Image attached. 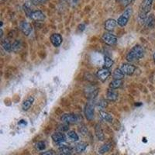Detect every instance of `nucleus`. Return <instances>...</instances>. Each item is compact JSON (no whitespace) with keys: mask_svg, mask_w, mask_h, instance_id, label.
Returning a JSON list of instances; mask_svg holds the SVG:
<instances>
[{"mask_svg":"<svg viewBox=\"0 0 155 155\" xmlns=\"http://www.w3.org/2000/svg\"><path fill=\"white\" fill-rule=\"evenodd\" d=\"M153 0H143L140 5L139 11V17L140 19L144 20L147 18L148 12H150L152 6Z\"/></svg>","mask_w":155,"mask_h":155,"instance_id":"obj_2","label":"nucleus"},{"mask_svg":"<svg viewBox=\"0 0 155 155\" xmlns=\"http://www.w3.org/2000/svg\"><path fill=\"white\" fill-rule=\"evenodd\" d=\"M30 17L33 20H34V21H42V20H44V19H45L44 14L40 10L33 11V12L31 13Z\"/></svg>","mask_w":155,"mask_h":155,"instance_id":"obj_12","label":"nucleus"},{"mask_svg":"<svg viewBox=\"0 0 155 155\" xmlns=\"http://www.w3.org/2000/svg\"><path fill=\"white\" fill-rule=\"evenodd\" d=\"M122 84H123L122 79H114L109 84V88H113V89H116V88H120Z\"/></svg>","mask_w":155,"mask_h":155,"instance_id":"obj_19","label":"nucleus"},{"mask_svg":"<svg viewBox=\"0 0 155 155\" xmlns=\"http://www.w3.org/2000/svg\"><path fill=\"white\" fill-rule=\"evenodd\" d=\"M59 151L61 155H71L72 154V150L71 148L67 146H61L59 149Z\"/></svg>","mask_w":155,"mask_h":155,"instance_id":"obj_21","label":"nucleus"},{"mask_svg":"<svg viewBox=\"0 0 155 155\" xmlns=\"http://www.w3.org/2000/svg\"><path fill=\"white\" fill-rule=\"evenodd\" d=\"M111 74V72L110 71L108 68H101L97 72V76L99 78V80H101L102 81H105L110 76Z\"/></svg>","mask_w":155,"mask_h":155,"instance_id":"obj_9","label":"nucleus"},{"mask_svg":"<svg viewBox=\"0 0 155 155\" xmlns=\"http://www.w3.org/2000/svg\"><path fill=\"white\" fill-rule=\"evenodd\" d=\"M107 106V101L105 100V99H102V100L99 102V106H100L101 108H106Z\"/></svg>","mask_w":155,"mask_h":155,"instance_id":"obj_29","label":"nucleus"},{"mask_svg":"<svg viewBox=\"0 0 155 155\" xmlns=\"http://www.w3.org/2000/svg\"><path fill=\"white\" fill-rule=\"evenodd\" d=\"M68 137L71 140H72V141H77L78 140V139H79L78 135V134L73 130H71L68 132Z\"/></svg>","mask_w":155,"mask_h":155,"instance_id":"obj_26","label":"nucleus"},{"mask_svg":"<svg viewBox=\"0 0 155 155\" xmlns=\"http://www.w3.org/2000/svg\"><path fill=\"white\" fill-rule=\"evenodd\" d=\"M19 28L25 36H29L32 32V26L27 21H23L19 24Z\"/></svg>","mask_w":155,"mask_h":155,"instance_id":"obj_7","label":"nucleus"},{"mask_svg":"<svg viewBox=\"0 0 155 155\" xmlns=\"http://www.w3.org/2000/svg\"><path fill=\"white\" fill-rule=\"evenodd\" d=\"M11 45L12 44H10L8 40H4L2 42V47L5 51H11Z\"/></svg>","mask_w":155,"mask_h":155,"instance_id":"obj_27","label":"nucleus"},{"mask_svg":"<svg viewBox=\"0 0 155 155\" xmlns=\"http://www.w3.org/2000/svg\"><path fill=\"white\" fill-rule=\"evenodd\" d=\"M47 0H33L32 1V2H33V4L34 5H40V4H43L44 3V2H46Z\"/></svg>","mask_w":155,"mask_h":155,"instance_id":"obj_30","label":"nucleus"},{"mask_svg":"<svg viewBox=\"0 0 155 155\" xmlns=\"http://www.w3.org/2000/svg\"><path fill=\"white\" fill-rule=\"evenodd\" d=\"M102 39L103 42L106 43L108 45H110V46L114 45L117 42V37L115 35H113V34H110V33H105L102 35Z\"/></svg>","mask_w":155,"mask_h":155,"instance_id":"obj_4","label":"nucleus"},{"mask_svg":"<svg viewBox=\"0 0 155 155\" xmlns=\"http://www.w3.org/2000/svg\"><path fill=\"white\" fill-rule=\"evenodd\" d=\"M85 115L87 120H92L94 118V106L91 103L88 102V104L85 106Z\"/></svg>","mask_w":155,"mask_h":155,"instance_id":"obj_10","label":"nucleus"},{"mask_svg":"<svg viewBox=\"0 0 155 155\" xmlns=\"http://www.w3.org/2000/svg\"><path fill=\"white\" fill-rule=\"evenodd\" d=\"M41 155H54L52 151H46L41 153Z\"/></svg>","mask_w":155,"mask_h":155,"instance_id":"obj_33","label":"nucleus"},{"mask_svg":"<svg viewBox=\"0 0 155 155\" xmlns=\"http://www.w3.org/2000/svg\"><path fill=\"white\" fill-rule=\"evenodd\" d=\"M145 25L149 28H151L155 25V19L153 17V15H150L149 16H147L146 19H144Z\"/></svg>","mask_w":155,"mask_h":155,"instance_id":"obj_18","label":"nucleus"},{"mask_svg":"<svg viewBox=\"0 0 155 155\" xmlns=\"http://www.w3.org/2000/svg\"><path fill=\"white\" fill-rule=\"evenodd\" d=\"M61 120L65 124H76L78 121L79 118L77 115L69 113V114H64V116H62Z\"/></svg>","mask_w":155,"mask_h":155,"instance_id":"obj_5","label":"nucleus"},{"mask_svg":"<svg viewBox=\"0 0 155 155\" xmlns=\"http://www.w3.org/2000/svg\"><path fill=\"white\" fill-rule=\"evenodd\" d=\"M34 97L30 96L29 98H27V99L23 102V105H22V109H23V110H24V111L29 110V109H30V107L32 106V105H33V103H34Z\"/></svg>","mask_w":155,"mask_h":155,"instance_id":"obj_16","label":"nucleus"},{"mask_svg":"<svg viewBox=\"0 0 155 155\" xmlns=\"http://www.w3.org/2000/svg\"><path fill=\"white\" fill-rule=\"evenodd\" d=\"M153 60H154V61H155V52H154V54H153Z\"/></svg>","mask_w":155,"mask_h":155,"instance_id":"obj_34","label":"nucleus"},{"mask_svg":"<svg viewBox=\"0 0 155 155\" xmlns=\"http://www.w3.org/2000/svg\"><path fill=\"white\" fill-rule=\"evenodd\" d=\"M132 1L133 0H122V4L124 6H127L132 2Z\"/></svg>","mask_w":155,"mask_h":155,"instance_id":"obj_32","label":"nucleus"},{"mask_svg":"<svg viewBox=\"0 0 155 155\" xmlns=\"http://www.w3.org/2000/svg\"><path fill=\"white\" fill-rule=\"evenodd\" d=\"M86 147H87V143H78L75 147V151L77 153H82V152L85 151L86 150Z\"/></svg>","mask_w":155,"mask_h":155,"instance_id":"obj_22","label":"nucleus"},{"mask_svg":"<svg viewBox=\"0 0 155 155\" xmlns=\"http://www.w3.org/2000/svg\"><path fill=\"white\" fill-rule=\"evenodd\" d=\"M131 14H132V9L131 8L126 9L124 13L117 19V23L120 25V27H125L126 25L127 24V23H128L130 18Z\"/></svg>","mask_w":155,"mask_h":155,"instance_id":"obj_3","label":"nucleus"},{"mask_svg":"<svg viewBox=\"0 0 155 155\" xmlns=\"http://www.w3.org/2000/svg\"><path fill=\"white\" fill-rule=\"evenodd\" d=\"M45 143L44 142H43V141H41V142H38V143H37V148L38 149V150H44V149H45Z\"/></svg>","mask_w":155,"mask_h":155,"instance_id":"obj_28","label":"nucleus"},{"mask_svg":"<svg viewBox=\"0 0 155 155\" xmlns=\"http://www.w3.org/2000/svg\"><path fill=\"white\" fill-rule=\"evenodd\" d=\"M113 61L112 60L111 58L108 56H105L104 58V68L109 69V68H111L113 65Z\"/></svg>","mask_w":155,"mask_h":155,"instance_id":"obj_25","label":"nucleus"},{"mask_svg":"<svg viewBox=\"0 0 155 155\" xmlns=\"http://www.w3.org/2000/svg\"><path fill=\"white\" fill-rule=\"evenodd\" d=\"M58 129L61 131H66L68 130V126L67 124H64V125L59 126V128Z\"/></svg>","mask_w":155,"mask_h":155,"instance_id":"obj_31","label":"nucleus"},{"mask_svg":"<svg viewBox=\"0 0 155 155\" xmlns=\"http://www.w3.org/2000/svg\"><path fill=\"white\" fill-rule=\"evenodd\" d=\"M51 39V44H53L54 46L58 48L61 44L62 41H63V38H62L61 35L59 34H54L51 36L50 37Z\"/></svg>","mask_w":155,"mask_h":155,"instance_id":"obj_11","label":"nucleus"},{"mask_svg":"<svg viewBox=\"0 0 155 155\" xmlns=\"http://www.w3.org/2000/svg\"><path fill=\"white\" fill-rule=\"evenodd\" d=\"M143 55H144L143 48L140 45H136L129 51L126 58L129 62H133L140 60V58H143Z\"/></svg>","mask_w":155,"mask_h":155,"instance_id":"obj_1","label":"nucleus"},{"mask_svg":"<svg viewBox=\"0 0 155 155\" xmlns=\"http://www.w3.org/2000/svg\"><path fill=\"white\" fill-rule=\"evenodd\" d=\"M99 114H100V116L102 117V120H105L106 122H108V123H112V122H113V116L109 114V113H106V111L100 110V111H99Z\"/></svg>","mask_w":155,"mask_h":155,"instance_id":"obj_17","label":"nucleus"},{"mask_svg":"<svg viewBox=\"0 0 155 155\" xmlns=\"http://www.w3.org/2000/svg\"><path fill=\"white\" fill-rule=\"evenodd\" d=\"M106 98H107L108 100L114 102L118 99V93L114 89L109 88V89H108L107 91V93H106Z\"/></svg>","mask_w":155,"mask_h":155,"instance_id":"obj_15","label":"nucleus"},{"mask_svg":"<svg viewBox=\"0 0 155 155\" xmlns=\"http://www.w3.org/2000/svg\"><path fill=\"white\" fill-rule=\"evenodd\" d=\"M113 78H114V79H123L124 78L125 74L122 71L120 68H116L113 71Z\"/></svg>","mask_w":155,"mask_h":155,"instance_id":"obj_20","label":"nucleus"},{"mask_svg":"<svg viewBox=\"0 0 155 155\" xmlns=\"http://www.w3.org/2000/svg\"><path fill=\"white\" fill-rule=\"evenodd\" d=\"M121 71L127 75H132L136 71V67L130 64H124L120 68Z\"/></svg>","mask_w":155,"mask_h":155,"instance_id":"obj_8","label":"nucleus"},{"mask_svg":"<svg viewBox=\"0 0 155 155\" xmlns=\"http://www.w3.org/2000/svg\"><path fill=\"white\" fill-rule=\"evenodd\" d=\"M116 25H117V21L113 19H109L105 23V29L108 31H112L116 28Z\"/></svg>","mask_w":155,"mask_h":155,"instance_id":"obj_13","label":"nucleus"},{"mask_svg":"<svg viewBox=\"0 0 155 155\" xmlns=\"http://www.w3.org/2000/svg\"><path fill=\"white\" fill-rule=\"evenodd\" d=\"M52 139H53V140L54 141L55 143L61 145V146H64L63 143H64L66 142L65 135L61 132L54 133V134L52 135Z\"/></svg>","mask_w":155,"mask_h":155,"instance_id":"obj_6","label":"nucleus"},{"mask_svg":"<svg viewBox=\"0 0 155 155\" xmlns=\"http://www.w3.org/2000/svg\"><path fill=\"white\" fill-rule=\"evenodd\" d=\"M95 135H96V137L98 138V140L100 141L104 140L105 136H104V133H103V130H102V127H101L100 124H96L95 127Z\"/></svg>","mask_w":155,"mask_h":155,"instance_id":"obj_14","label":"nucleus"},{"mask_svg":"<svg viewBox=\"0 0 155 155\" xmlns=\"http://www.w3.org/2000/svg\"><path fill=\"white\" fill-rule=\"evenodd\" d=\"M21 48V43L19 41H15L11 45V51L13 52H18Z\"/></svg>","mask_w":155,"mask_h":155,"instance_id":"obj_23","label":"nucleus"},{"mask_svg":"<svg viewBox=\"0 0 155 155\" xmlns=\"http://www.w3.org/2000/svg\"><path fill=\"white\" fill-rule=\"evenodd\" d=\"M110 148H111V143H107L106 144H103L100 148H99V153H101V154H103L105 153H107L109 150H110Z\"/></svg>","mask_w":155,"mask_h":155,"instance_id":"obj_24","label":"nucleus"}]
</instances>
